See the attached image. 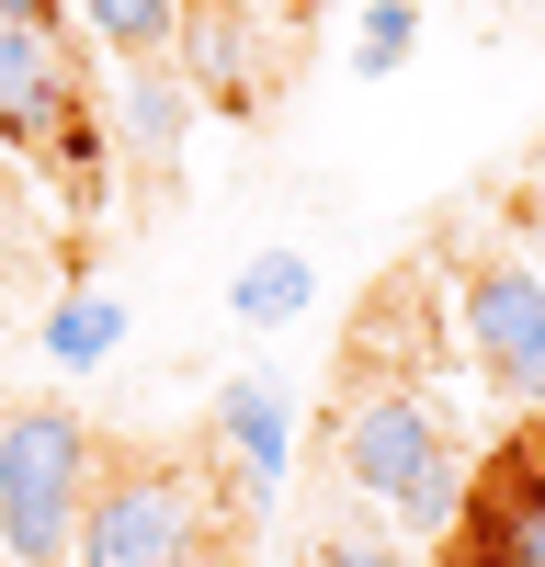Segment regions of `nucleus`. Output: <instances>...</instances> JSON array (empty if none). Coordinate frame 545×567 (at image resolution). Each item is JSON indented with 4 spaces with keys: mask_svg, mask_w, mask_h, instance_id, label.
I'll list each match as a JSON object with an SVG mask.
<instances>
[{
    "mask_svg": "<svg viewBox=\"0 0 545 567\" xmlns=\"http://www.w3.org/2000/svg\"><path fill=\"white\" fill-rule=\"evenodd\" d=\"M454 567H545V432L477 465L466 511H454Z\"/></svg>",
    "mask_w": 545,
    "mask_h": 567,
    "instance_id": "nucleus-6",
    "label": "nucleus"
},
{
    "mask_svg": "<svg viewBox=\"0 0 545 567\" xmlns=\"http://www.w3.org/2000/svg\"><path fill=\"white\" fill-rule=\"evenodd\" d=\"M285 454H296V420H285V398H272V374H216V398L194 420V465L239 511H261L272 488H285Z\"/></svg>",
    "mask_w": 545,
    "mask_h": 567,
    "instance_id": "nucleus-5",
    "label": "nucleus"
},
{
    "mask_svg": "<svg viewBox=\"0 0 545 567\" xmlns=\"http://www.w3.org/2000/svg\"><path fill=\"white\" fill-rule=\"evenodd\" d=\"M69 23L103 45V58L148 69V58H171V45H182V0H69Z\"/></svg>",
    "mask_w": 545,
    "mask_h": 567,
    "instance_id": "nucleus-9",
    "label": "nucleus"
},
{
    "mask_svg": "<svg viewBox=\"0 0 545 567\" xmlns=\"http://www.w3.org/2000/svg\"><path fill=\"white\" fill-rule=\"evenodd\" d=\"M409 45H421V0H363L352 69H363V80H387V69H409Z\"/></svg>",
    "mask_w": 545,
    "mask_h": 567,
    "instance_id": "nucleus-12",
    "label": "nucleus"
},
{
    "mask_svg": "<svg viewBox=\"0 0 545 567\" xmlns=\"http://www.w3.org/2000/svg\"><path fill=\"white\" fill-rule=\"evenodd\" d=\"M114 341H125V307L114 296H58V307H45V363L80 374V363H103Z\"/></svg>",
    "mask_w": 545,
    "mask_h": 567,
    "instance_id": "nucleus-11",
    "label": "nucleus"
},
{
    "mask_svg": "<svg viewBox=\"0 0 545 567\" xmlns=\"http://www.w3.org/2000/svg\"><path fill=\"white\" fill-rule=\"evenodd\" d=\"M307 567H421V545L409 534H318Z\"/></svg>",
    "mask_w": 545,
    "mask_h": 567,
    "instance_id": "nucleus-13",
    "label": "nucleus"
},
{
    "mask_svg": "<svg viewBox=\"0 0 545 567\" xmlns=\"http://www.w3.org/2000/svg\"><path fill=\"white\" fill-rule=\"evenodd\" d=\"M239 499L194 454H125L91 477V511L69 534V567H216Z\"/></svg>",
    "mask_w": 545,
    "mask_h": 567,
    "instance_id": "nucleus-2",
    "label": "nucleus"
},
{
    "mask_svg": "<svg viewBox=\"0 0 545 567\" xmlns=\"http://www.w3.org/2000/svg\"><path fill=\"white\" fill-rule=\"evenodd\" d=\"M454 318H466V363L512 409H545V272L534 261H477L454 284Z\"/></svg>",
    "mask_w": 545,
    "mask_h": 567,
    "instance_id": "nucleus-4",
    "label": "nucleus"
},
{
    "mask_svg": "<svg viewBox=\"0 0 545 567\" xmlns=\"http://www.w3.org/2000/svg\"><path fill=\"white\" fill-rule=\"evenodd\" d=\"M12 23H69V0H0Z\"/></svg>",
    "mask_w": 545,
    "mask_h": 567,
    "instance_id": "nucleus-14",
    "label": "nucleus"
},
{
    "mask_svg": "<svg viewBox=\"0 0 545 567\" xmlns=\"http://www.w3.org/2000/svg\"><path fill=\"white\" fill-rule=\"evenodd\" d=\"M114 125H125V148L148 159V171H171V159H182V136H194V91H182V80L148 58V69H125V103H114Z\"/></svg>",
    "mask_w": 545,
    "mask_h": 567,
    "instance_id": "nucleus-8",
    "label": "nucleus"
},
{
    "mask_svg": "<svg viewBox=\"0 0 545 567\" xmlns=\"http://www.w3.org/2000/svg\"><path fill=\"white\" fill-rule=\"evenodd\" d=\"M91 477H103V443L69 398L0 409V567H69Z\"/></svg>",
    "mask_w": 545,
    "mask_h": 567,
    "instance_id": "nucleus-3",
    "label": "nucleus"
},
{
    "mask_svg": "<svg viewBox=\"0 0 545 567\" xmlns=\"http://www.w3.org/2000/svg\"><path fill=\"white\" fill-rule=\"evenodd\" d=\"M330 465H341V488L376 499L409 545H443L454 511H466V488H477V465H466V443H454L443 398L421 386V374H398V363H352Z\"/></svg>",
    "mask_w": 545,
    "mask_h": 567,
    "instance_id": "nucleus-1",
    "label": "nucleus"
},
{
    "mask_svg": "<svg viewBox=\"0 0 545 567\" xmlns=\"http://www.w3.org/2000/svg\"><path fill=\"white\" fill-rule=\"evenodd\" d=\"M307 250H261V261H239V284H227V307H239L250 329H285V318H307Z\"/></svg>",
    "mask_w": 545,
    "mask_h": 567,
    "instance_id": "nucleus-10",
    "label": "nucleus"
},
{
    "mask_svg": "<svg viewBox=\"0 0 545 567\" xmlns=\"http://www.w3.org/2000/svg\"><path fill=\"white\" fill-rule=\"evenodd\" d=\"M80 136V91L58 58V23H12L0 12V148H58Z\"/></svg>",
    "mask_w": 545,
    "mask_h": 567,
    "instance_id": "nucleus-7",
    "label": "nucleus"
}]
</instances>
